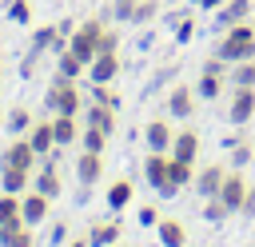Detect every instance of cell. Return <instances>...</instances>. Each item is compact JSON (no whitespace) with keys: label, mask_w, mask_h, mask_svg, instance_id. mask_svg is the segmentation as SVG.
Here are the masks:
<instances>
[{"label":"cell","mask_w":255,"mask_h":247,"mask_svg":"<svg viewBox=\"0 0 255 247\" xmlns=\"http://www.w3.org/2000/svg\"><path fill=\"white\" fill-rule=\"evenodd\" d=\"M215 56H223L227 64L251 60V56H255V24H251V20H239V24L223 28V36H219V44H215Z\"/></svg>","instance_id":"cell-1"},{"label":"cell","mask_w":255,"mask_h":247,"mask_svg":"<svg viewBox=\"0 0 255 247\" xmlns=\"http://www.w3.org/2000/svg\"><path fill=\"white\" fill-rule=\"evenodd\" d=\"M239 20H251V0H223V4L215 8V24H219V28H231V24H239Z\"/></svg>","instance_id":"cell-14"},{"label":"cell","mask_w":255,"mask_h":247,"mask_svg":"<svg viewBox=\"0 0 255 247\" xmlns=\"http://www.w3.org/2000/svg\"><path fill=\"white\" fill-rule=\"evenodd\" d=\"M0 187L12 191V195H24V187H28V171H24V167H12V163H0Z\"/></svg>","instance_id":"cell-23"},{"label":"cell","mask_w":255,"mask_h":247,"mask_svg":"<svg viewBox=\"0 0 255 247\" xmlns=\"http://www.w3.org/2000/svg\"><path fill=\"white\" fill-rule=\"evenodd\" d=\"M12 247H32V227L24 223L20 231H16V239H12Z\"/></svg>","instance_id":"cell-42"},{"label":"cell","mask_w":255,"mask_h":247,"mask_svg":"<svg viewBox=\"0 0 255 247\" xmlns=\"http://www.w3.org/2000/svg\"><path fill=\"white\" fill-rule=\"evenodd\" d=\"M88 92H92V100H96V104H112V108H120V96L112 92V84H92Z\"/></svg>","instance_id":"cell-34"},{"label":"cell","mask_w":255,"mask_h":247,"mask_svg":"<svg viewBox=\"0 0 255 247\" xmlns=\"http://www.w3.org/2000/svg\"><path fill=\"white\" fill-rule=\"evenodd\" d=\"M24 227V219H12V223H0V247H12V239H16V231Z\"/></svg>","instance_id":"cell-36"},{"label":"cell","mask_w":255,"mask_h":247,"mask_svg":"<svg viewBox=\"0 0 255 247\" xmlns=\"http://www.w3.org/2000/svg\"><path fill=\"white\" fill-rule=\"evenodd\" d=\"M167 183H171V195L179 191V187H187V183H195V163H187V159H167Z\"/></svg>","instance_id":"cell-20"},{"label":"cell","mask_w":255,"mask_h":247,"mask_svg":"<svg viewBox=\"0 0 255 247\" xmlns=\"http://www.w3.org/2000/svg\"><path fill=\"white\" fill-rule=\"evenodd\" d=\"M219 88H223V76H207V72H199V84H195V96H199V100H215Z\"/></svg>","instance_id":"cell-29"},{"label":"cell","mask_w":255,"mask_h":247,"mask_svg":"<svg viewBox=\"0 0 255 247\" xmlns=\"http://www.w3.org/2000/svg\"><path fill=\"white\" fill-rule=\"evenodd\" d=\"M4 127H8L12 135H28V127H32V112L16 104V108L8 112V124H4Z\"/></svg>","instance_id":"cell-28"},{"label":"cell","mask_w":255,"mask_h":247,"mask_svg":"<svg viewBox=\"0 0 255 247\" xmlns=\"http://www.w3.org/2000/svg\"><path fill=\"white\" fill-rule=\"evenodd\" d=\"M52 239H56V243H64V239H68V227H64V223H56V227H52Z\"/></svg>","instance_id":"cell-44"},{"label":"cell","mask_w":255,"mask_h":247,"mask_svg":"<svg viewBox=\"0 0 255 247\" xmlns=\"http://www.w3.org/2000/svg\"><path fill=\"white\" fill-rule=\"evenodd\" d=\"M171 139H175V127H171L167 116H155V120L143 124V143H147V151H171Z\"/></svg>","instance_id":"cell-4"},{"label":"cell","mask_w":255,"mask_h":247,"mask_svg":"<svg viewBox=\"0 0 255 247\" xmlns=\"http://www.w3.org/2000/svg\"><path fill=\"white\" fill-rule=\"evenodd\" d=\"M104 20H84L76 32H72V40H68V52H76L84 64H92L96 60V52H100V36H104Z\"/></svg>","instance_id":"cell-3"},{"label":"cell","mask_w":255,"mask_h":247,"mask_svg":"<svg viewBox=\"0 0 255 247\" xmlns=\"http://www.w3.org/2000/svg\"><path fill=\"white\" fill-rule=\"evenodd\" d=\"M255 116V88H235L231 96V124H251Z\"/></svg>","instance_id":"cell-15"},{"label":"cell","mask_w":255,"mask_h":247,"mask_svg":"<svg viewBox=\"0 0 255 247\" xmlns=\"http://www.w3.org/2000/svg\"><path fill=\"white\" fill-rule=\"evenodd\" d=\"M163 215H159V207H151V203H143L139 207V227H155Z\"/></svg>","instance_id":"cell-37"},{"label":"cell","mask_w":255,"mask_h":247,"mask_svg":"<svg viewBox=\"0 0 255 247\" xmlns=\"http://www.w3.org/2000/svg\"><path fill=\"white\" fill-rule=\"evenodd\" d=\"M40 155H36V147L28 143V135H12V143L4 147V159L0 163H12V167H24V171H32V163H36Z\"/></svg>","instance_id":"cell-8"},{"label":"cell","mask_w":255,"mask_h":247,"mask_svg":"<svg viewBox=\"0 0 255 247\" xmlns=\"http://www.w3.org/2000/svg\"><path fill=\"white\" fill-rule=\"evenodd\" d=\"M64 247H92V243H88V235H84V239H72V243H64Z\"/></svg>","instance_id":"cell-46"},{"label":"cell","mask_w":255,"mask_h":247,"mask_svg":"<svg viewBox=\"0 0 255 247\" xmlns=\"http://www.w3.org/2000/svg\"><path fill=\"white\" fill-rule=\"evenodd\" d=\"M12 219H24V215H20V195L4 191V195H0V223H12Z\"/></svg>","instance_id":"cell-31"},{"label":"cell","mask_w":255,"mask_h":247,"mask_svg":"<svg viewBox=\"0 0 255 247\" xmlns=\"http://www.w3.org/2000/svg\"><path fill=\"white\" fill-rule=\"evenodd\" d=\"M135 4H139V0H112V20H120V24H131V16H135Z\"/></svg>","instance_id":"cell-33"},{"label":"cell","mask_w":255,"mask_h":247,"mask_svg":"<svg viewBox=\"0 0 255 247\" xmlns=\"http://www.w3.org/2000/svg\"><path fill=\"white\" fill-rule=\"evenodd\" d=\"M167 112H171L175 120H191V112H195V88L175 84V88L167 92Z\"/></svg>","instance_id":"cell-11"},{"label":"cell","mask_w":255,"mask_h":247,"mask_svg":"<svg viewBox=\"0 0 255 247\" xmlns=\"http://www.w3.org/2000/svg\"><path fill=\"white\" fill-rule=\"evenodd\" d=\"M131 195H135V183L131 179H112V187H108V211L116 215V211H124L128 203H131Z\"/></svg>","instance_id":"cell-21"},{"label":"cell","mask_w":255,"mask_h":247,"mask_svg":"<svg viewBox=\"0 0 255 247\" xmlns=\"http://www.w3.org/2000/svg\"><path fill=\"white\" fill-rule=\"evenodd\" d=\"M84 124H92V127H100V131H116V108L112 104H88V112H84Z\"/></svg>","instance_id":"cell-16"},{"label":"cell","mask_w":255,"mask_h":247,"mask_svg":"<svg viewBox=\"0 0 255 247\" xmlns=\"http://www.w3.org/2000/svg\"><path fill=\"white\" fill-rule=\"evenodd\" d=\"M155 16H159V0H139L131 24H147V20H155Z\"/></svg>","instance_id":"cell-32"},{"label":"cell","mask_w":255,"mask_h":247,"mask_svg":"<svg viewBox=\"0 0 255 247\" xmlns=\"http://www.w3.org/2000/svg\"><path fill=\"white\" fill-rule=\"evenodd\" d=\"M227 215H231L227 203H223L219 195H207V203H203V219H207V223H223Z\"/></svg>","instance_id":"cell-30"},{"label":"cell","mask_w":255,"mask_h":247,"mask_svg":"<svg viewBox=\"0 0 255 247\" xmlns=\"http://www.w3.org/2000/svg\"><path fill=\"white\" fill-rule=\"evenodd\" d=\"M44 108L52 116H76L80 112V80H68V76H56L44 92Z\"/></svg>","instance_id":"cell-2"},{"label":"cell","mask_w":255,"mask_h":247,"mask_svg":"<svg viewBox=\"0 0 255 247\" xmlns=\"http://www.w3.org/2000/svg\"><path fill=\"white\" fill-rule=\"evenodd\" d=\"M84 76H88V84H116V76H120V56H116V52H96V60L84 68Z\"/></svg>","instance_id":"cell-6"},{"label":"cell","mask_w":255,"mask_h":247,"mask_svg":"<svg viewBox=\"0 0 255 247\" xmlns=\"http://www.w3.org/2000/svg\"><path fill=\"white\" fill-rule=\"evenodd\" d=\"M28 143L36 147V155H40V159L56 155V131H52V120H40V124H32V127H28Z\"/></svg>","instance_id":"cell-12"},{"label":"cell","mask_w":255,"mask_h":247,"mask_svg":"<svg viewBox=\"0 0 255 247\" xmlns=\"http://www.w3.org/2000/svg\"><path fill=\"white\" fill-rule=\"evenodd\" d=\"M80 120L76 116H52V131H56V147H72L80 139Z\"/></svg>","instance_id":"cell-17"},{"label":"cell","mask_w":255,"mask_h":247,"mask_svg":"<svg viewBox=\"0 0 255 247\" xmlns=\"http://www.w3.org/2000/svg\"><path fill=\"white\" fill-rule=\"evenodd\" d=\"M171 155H175V159H187V163H195V155H199V135H195L191 127L175 131V139H171Z\"/></svg>","instance_id":"cell-19"},{"label":"cell","mask_w":255,"mask_h":247,"mask_svg":"<svg viewBox=\"0 0 255 247\" xmlns=\"http://www.w3.org/2000/svg\"><path fill=\"white\" fill-rule=\"evenodd\" d=\"M36 191H44L48 199H56L60 195V171L44 159V167H40V175H36Z\"/></svg>","instance_id":"cell-26"},{"label":"cell","mask_w":255,"mask_h":247,"mask_svg":"<svg viewBox=\"0 0 255 247\" xmlns=\"http://www.w3.org/2000/svg\"><path fill=\"white\" fill-rule=\"evenodd\" d=\"M231 88H255V56L231 64Z\"/></svg>","instance_id":"cell-27"},{"label":"cell","mask_w":255,"mask_h":247,"mask_svg":"<svg viewBox=\"0 0 255 247\" xmlns=\"http://www.w3.org/2000/svg\"><path fill=\"white\" fill-rule=\"evenodd\" d=\"M48 203H52V199H48L44 191H36V187L24 191V195H20V215H24V223H28V227L44 223V219H48Z\"/></svg>","instance_id":"cell-10"},{"label":"cell","mask_w":255,"mask_h":247,"mask_svg":"<svg viewBox=\"0 0 255 247\" xmlns=\"http://www.w3.org/2000/svg\"><path fill=\"white\" fill-rule=\"evenodd\" d=\"M219 199L227 203V211H243V199H247V179H243V171H239V167L223 175V187H219Z\"/></svg>","instance_id":"cell-7"},{"label":"cell","mask_w":255,"mask_h":247,"mask_svg":"<svg viewBox=\"0 0 255 247\" xmlns=\"http://www.w3.org/2000/svg\"><path fill=\"white\" fill-rule=\"evenodd\" d=\"M8 16L16 24H32V4L28 0H8Z\"/></svg>","instance_id":"cell-35"},{"label":"cell","mask_w":255,"mask_h":247,"mask_svg":"<svg viewBox=\"0 0 255 247\" xmlns=\"http://www.w3.org/2000/svg\"><path fill=\"white\" fill-rule=\"evenodd\" d=\"M167 151H151L147 159H143V179H147V187H155L163 199L171 195V183H167Z\"/></svg>","instance_id":"cell-5"},{"label":"cell","mask_w":255,"mask_h":247,"mask_svg":"<svg viewBox=\"0 0 255 247\" xmlns=\"http://www.w3.org/2000/svg\"><path fill=\"white\" fill-rule=\"evenodd\" d=\"M88 243L92 247H112V243H120V219H96L92 227H88Z\"/></svg>","instance_id":"cell-13"},{"label":"cell","mask_w":255,"mask_h":247,"mask_svg":"<svg viewBox=\"0 0 255 247\" xmlns=\"http://www.w3.org/2000/svg\"><path fill=\"white\" fill-rule=\"evenodd\" d=\"M112 247H120V243H112Z\"/></svg>","instance_id":"cell-47"},{"label":"cell","mask_w":255,"mask_h":247,"mask_svg":"<svg viewBox=\"0 0 255 247\" xmlns=\"http://www.w3.org/2000/svg\"><path fill=\"white\" fill-rule=\"evenodd\" d=\"M243 215H255V183H247V199H243Z\"/></svg>","instance_id":"cell-43"},{"label":"cell","mask_w":255,"mask_h":247,"mask_svg":"<svg viewBox=\"0 0 255 247\" xmlns=\"http://www.w3.org/2000/svg\"><path fill=\"white\" fill-rule=\"evenodd\" d=\"M108 139H112V135L100 131V127H92V124L80 127V147H84V151H100V155H104V151H108Z\"/></svg>","instance_id":"cell-25"},{"label":"cell","mask_w":255,"mask_h":247,"mask_svg":"<svg viewBox=\"0 0 255 247\" xmlns=\"http://www.w3.org/2000/svg\"><path fill=\"white\" fill-rule=\"evenodd\" d=\"M223 175H227V171H223L219 163L203 167V171L195 175V187H199V195H203V199H207V195H219V187H223Z\"/></svg>","instance_id":"cell-22"},{"label":"cell","mask_w":255,"mask_h":247,"mask_svg":"<svg viewBox=\"0 0 255 247\" xmlns=\"http://www.w3.org/2000/svg\"><path fill=\"white\" fill-rule=\"evenodd\" d=\"M219 4H223V0H195V8H207V12H215Z\"/></svg>","instance_id":"cell-45"},{"label":"cell","mask_w":255,"mask_h":247,"mask_svg":"<svg viewBox=\"0 0 255 247\" xmlns=\"http://www.w3.org/2000/svg\"><path fill=\"white\" fill-rule=\"evenodd\" d=\"M100 175H104V155H100V151H84V147H80V155H76V179H80V187L100 183Z\"/></svg>","instance_id":"cell-9"},{"label":"cell","mask_w":255,"mask_h":247,"mask_svg":"<svg viewBox=\"0 0 255 247\" xmlns=\"http://www.w3.org/2000/svg\"><path fill=\"white\" fill-rule=\"evenodd\" d=\"M199 72H207V76H227V60H223V56H215V60H207Z\"/></svg>","instance_id":"cell-40"},{"label":"cell","mask_w":255,"mask_h":247,"mask_svg":"<svg viewBox=\"0 0 255 247\" xmlns=\"http://www.w3.org/2000/svg\"><path fill=\"white\" fill-rule=\"evenodd\" d=\"M191 36H195V24H191V16H179V28H175V40H179V44H187Z\"/></svg>","instance_id":"cell-38"},{"label":"cell","mask_w":255,"mask_h":247,"mask_svg":"<svg viewBox=\"0 0 255 247\" xmlns=\"http://www.w3.org/2000/svg\"><path fill=\"white\" fill-rule=\"evenodd\" d=\"M155 235H159V247H183L187 243V227L179 219H167V215L155 223Z\"/></svg>","instance_id":"cell-18"},{"label":"cell","mask_w":255,"mask_h":247,"mask_svg":"<svg viewBox=\"0 0 255 247\" xmlns=\"http://www.w3.org/2000/svg\"><path fill=\"white\" fill-rule=\"evenodd\" d=\"M247 159H251V147H247V143H239V147L231 151V163H235V167H243Z\"/></svg>","instance_id":"cell-41"},{"label":"cell","mask_w":255,"mask_h":247,"mask_svg":"<svg viewBox=\"0 0 255 247\" xmlns=\"http://www.w3.org/2000/svg\"><path fill=\"white\" fill-rule=\"evenodd\" d=\"M120 48V32L116 28H104V36H100V52H116Z\"/></svg>","instance_id":"cell-39"},{"label":"cell","mask_w":255,"mask_h":247,"mask_svg":"<svg viewBox=\"0 0 255 247\" xmlns=\"http://www.w3.org/2000/svg\"><path fill=\"white\" fill-rule=\"evenodd\" d=\"M84 68H88V64H84V60H80L76 52H68V48H64L60 56H56V76H68V80H80V76H84Z\"/></svg>","instance_id":"cell-24"}]
</instances>
